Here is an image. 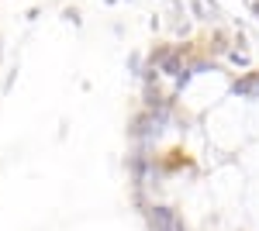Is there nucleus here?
<instances>
[{
    "label": "nucleus",
    "instance_id": "f257e3e1",
    "mask_svg": "<svg viewBox=\"0 0 259 231\" xmlns=\"http://www.w3.org/2000/svg\"><path fill=\"white\" fill-rule=\"evenodd\" d=\"M149 228L152 231H187L173 207H149Z\"/></svg>",
    "mask_w": 259,
    "mask_h": 231
},
{
    "label": "nucleus",
    "instance_id": "f03ea898",
    "mask_svg": "<svg viewBox=\"0 0 259 231\" xmlns=\"http://www.w3.org/2000/svg\"><path fill=\"white\" fill-rule=\"evenodd\" d=\"M128 135H132V138H135V142L142 145V149H145L152 138L159 135V124H156V121H152V114L145 111V114H139L135 121H132V124H128Z\"/></svg>",
    "mask_w": 259,
    "mask_h": 231
},
{
    "label": "nucleus",
    "instance_id": "7ed1b4c3",
    "mask_svg": "<svg viewBox=\"0 0 259 231\" xmlns=\"http://www.w3.org/2000/svg\"><path fill=\"white\" fill-rule=\"evenodd\" d=\"M180 56H183V49H173V52H169V56H166V59L159 62V73H166V76H173V79H177V76H180V69H183Z\"/></svg>",
    "mask_w": 259,
    "mask_h": 231
},
{
    "label": "nucleus",
    "instance_id": "20e7f679",
    "mask_svg": "<svg viewBox=\"0 0 259 231\" xmlns=\"http://www.w3.org/2000/svg\"><path fill=\"white\" fill-rule=\"evenodd\" d=\"M232 94H239V97H256V79H252V76L239 79V83L232 86Z\"/></svg>",
    "mask_w": 259,
    "mask_h": 231
},
{
    "label": "nucleus",
    "instance_id": "39448f33",
    "mask_svg": "<svg viewBox=\"0 0 259 231\" xmlns=\"http://www.w3.org/2000/svg\"><path fill=\"white\" fill-rule=\"evenodd\" d=\"M128 69H132V76H142V56H139V52L128 56Z\"/></svg>",
    "mask_w": 259,
    "mask_h": 231
},
{
    "label": "nucleus",
    "instance_id": "423d86ee",
    "mask_svg": "<svg viewBox=\"0 0 259 231\" xmlns=\"http://www.w3.org/2000/svg\"><path fill=\"white\" fill-rule=\"evenodd\" d=\"M62 18L69 21L73 28H80V24H83V21H80V11H76V7H66V11H62Z\"/></svg>",
    "mask_w": 259,
    "mask_h": 231
},
{
    "label": "nucleus",
    "instance_id": "0eeeda50",
    "mask_svg": "<svg viewBox=\"0 0 259 231\" xmlns=\"http://www.w3.org/2000/svg\"><path fill=\"white\" fill-rule=\"evenodd\" d=\"M190 11H194L197 18H211V14H207V7H204L200 0H190Z\"/></svg>",
    "mask_w": 259,
    "mask_h": 231
},
{
    "label": "nucleus",
    "instance_id": "6e6552de",
    "mask_svg": "<svg viewBox=\"0 0 259 231\" xmlns=\"http://www.w3.org/2000/svg\"><path fill=\"white\" fill-rule=\"evenodd\" d=\"M232 62H235V66H249V56H245V52H232Z\"/></svg>",
    "mask_w": 259,
    "mask_h": 231
},
{
    "label": "nucleus",
    "instance_id": "1a4fd4ad",
    "mask_svg": "<svg viewBox=\"0 0 259 231\" xmlns=\"http://www.w3.org/2000/svg\"><path fill=\"white\" fill-rule=\"evenodd\" d=\"M252 79H256V90H259V73H252Z\"/></svg>",
    "mask_w": 259,
    "mask_h": 231
}]
</instances>
